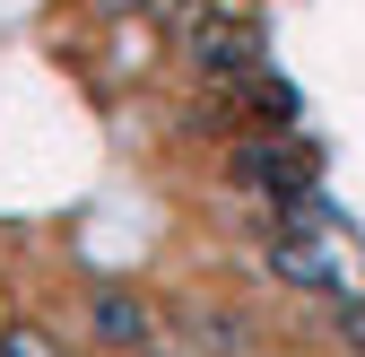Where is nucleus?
Instances as JSON below:
<instances>
[{"label": "nucleus", "mask_w": 365, "mask_h": 357, "mask_svg": "<svg viewBox=\"0 0 365 357\" xmlns=\"http://www.w3.org/2000/svg\"><path fill=\"white\" fill-rule=\"evenodd\" d=\"M96 331H105V340H148V314H140L130 296H96Z\"/></svg>", "instance_id": "nucleus-1"}, {"label": "nucleus", "mask_w": 365, "mask_h": 357, "mask_svg": "<svg viewBox=\"0 0 365 357\" xmlns=\"http://www.w3.org/2000/svg\"><path fill=\"white\" fill-rule=\"evenodd\" d=\"M0 357H61V348L35 340V331H0Z\"/></svg>", "instance_id": "nucleus-2"}]
</instances>
